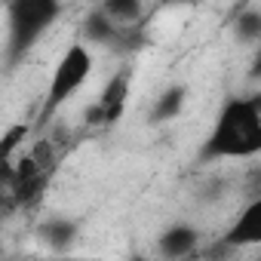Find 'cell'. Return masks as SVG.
I'll return each mask as SVG.
<instances>
[{
    "mask_svg": "<svg viewBox=\"0 0 261 261\" xmlns=\"http://www.w3.org/2000/svg\"><path fill=\"white\" fill-rule=\"evenodd\" d=\"M255 157H261V92L233 95L218 108L209 136L197 151V160L218 163Z\"/></svg>",
    "mask_w": 261,
    "mask_h": 261,
    "instance_id": "obj_1",
    "label": "cell"
},
{
    "mask_svg": "<svg viewBox=\"0 0 261 261\" xmlns=\"http://www.w3.org/2000/svg\"><path fill=\"white\" fill-rule=\"evenodd\" d=\"M65 4L62 0H10L7 4V25H10V40H7V62L10 68L19 65L34 43L59 22Z\"/></svg>",
    "mask_w": 261,
    "mask_h": 261,
    "instance_id": "obj_2",
    "label": "cell"
},
{
    "mask_svg": "<svg viewBox=\"0 0 261 261\" xmlns=\"http://www.w3.org/2000/svg\"><path fill=\"white\" fill-rule=\"evenodd\" d=\"M89 74H92V53H89V46L86 43H71L62 53V59H59V65H56V71L49 77L46 98H43V117L56 114L68 98H74L83 89V83L89 80Z\"/></svg>",
    "mask_w": 261,
    "mask_h": 261,
    "instance_id": "obj_3",
    "label": "cell"
},
{
    "mask_svg": "<svg viewBox=\"0 0 261 261\" xmlns=\"http://www.w3.org/2000/svg\"><path fill=\"white\" fill-rule=\"evenodd\" d=\"M126 105H129V74L126 71H117L105 83V89L98 92V98L89 108V117L86 120L92 126H111V123H117L123 117Z\"/></svg>",
    "mask_w": 261,
    "mask_h": 261,
    "instance_id": "obj_4",
    "label": "cell"
},
{
    "mask_svg": "<svg viewBox=\"0 0 261 261\" xmlns=\"http://www.w3.org/2000/svg\"><path fill=\"white\" fill-rule=\"evenodd\" d=\"M221 243L227 249H249V246H261V194L249 197V203L237 212V218L230 221V227L224 230Z\"/></svg>",
    "mask_w": 261,
    "mask_h": 261,
    "instance_id": "obj_5",
    "label": "cell"
},
{
    "mask_svg": "<svg viewBox=\"0 0 261 261\" xmlns=\"http://www.w3.org/2000/svg\"><path fill=\"white\" fill-rule=\"evenodd\" d=\"M197 246H200V230L188 221H178L157 237V252L163 258H188L197 252Z\"/></svg>",
    "mask_w": 261,
    "mask_h": 261,
    "instance_id": "obj_6",
    "label": "cell"
},
{
    "mask_svg": "<svg viewBox=\"0 0 261 261\" xmlns=\"http://www.w3.org/2000/svg\"><path fill=\"white\" fill-rule=\"evenodd\" d=\"M120 34H123V25H120L114 16H108L101 7H95V10L86 13V19H83V37H86L89 43H98V46H117Z\"/></svg>",
    "mask_w": 261,
    "mask_h": 261,
    "instance_id": "obj_7",
    "label": "cell"
},
{
    "mask_svg": "<svg viewBox=\"0 0 261 261\" xmlns=\"http://www.w3.org/2000/svg\"><path fill=\"white\" fill-rule=\"evenodd\" d=\"M80 237V221L65 218V215H53L40 224V240L53 249V252H68Z\"/></svg>",
    "mask_w": 261,
    "mask_h": 261,
    "instance_id": "obj_8",
    "label": "cell"
},
{
    "mask_svg": "<svg viewBox=\"0 0 261 261\" xmlns=\"http://www.w3.org/2000/svg\"><path fill=\"white\" fill-rule=\"evenodd\" d=\"M185 101H188V89H185L181 83L163 89V92L157 95L154 108H151V123H169V120H175V117L181 114Z\"/></svg>",
    "mask_w": 261,
    "mask_h": 261,
    "instance_id": "obj_9",
    "label": "cell"
},
{
    "mask_svg": "<svg viewBox=\"0 0 261 261\" xmlns=\"http://www.w3.org/2000/svg\"><path fill=\"white\" fill-rule=\"evenodd\" d=\"M98 7L108 16H114L120 25H139L142 22V10H145V0H101Z\"/></svg>",
    "mask_w": 261,
    "mask_h": 261,
    "instance_id": "obj_10",
    "label": "cell"
},
{
    "mask_svg": "<svg viewBox=\"0 0 261 261\" xmlns=\"http://www.w3.org/2000/svg\"><path fill=\"white\" fill-rule=\"evenodd\" d=\"M233 37L243 43H258L261 40V10L249 7L233 16Z\"/></svg>",
    "mask_w": 261,
    "mask_h": 261,
    "instance_id": "obj_11",
    "label": "cell"
},
{
    "mask_svg": "<svg viewBox=\"0 0 261 261\" xmlns=\"http://www.w3.org/2000/svg\"><path fill=\"white\" fill-rule=\"evenodd\" d=\"M25 136H28V126H25V123L13 126L10 133H7V139H4V160H7V163H13V154H16V148L25 142Z\"/></svg>",
    "mask_w": 261,
    "mask_h": 261,
    "instance_id": "obj_12",
    "label": "cell"
},
{
    "mask_svg": "<svg viewBox=\"0 0 261 261\" xmlns=\"http://www.w3.org/2000/svg\"><path fill=\"white\" fill-rule=\"evenodd\" d=\"M252 80H261V40L255 43V56H252V68H249Z\"/></svg>",
    "mask_w": 261,
    "mask_h": 261,
    "instance_id": "obj_13",
    "label": "cell"
},
{
    "mask_svg": "<svg viewBox=\"0 0 261 261\" xmlns=\"http://www.w3.org/2000/svg\"><path fill=\"white\" fill-rule=\"evenodd\" d=\"M157 4H163V7H197L203 0H157Z\"/></svg>",
    "mask_w": 261,
    "mask_h": 261,
    "instance_id": "obj_14",
    "label": "cell"
},
{
    "mask_svg": "<svg viewBox=\"0 0 261 261\" xmlns=\"http://www.w3.org/2000/svg\"><path fill=\"white\" fill-rule=\"evenodd\" d=\"M4 4H10V0H4Z\"/></svg>",
    "mask_w": 261,
    "mask_h": 261,
    "instance_id": "obj_15",
    "label": "cell"
}]
</instances>
